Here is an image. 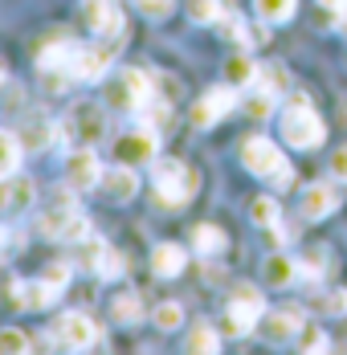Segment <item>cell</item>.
Returning a JSON list of instances; mask_svg holds the SVG:
<instances>
[{"label":"cell","mask_w":347,"mask_h":355,"mask_svg":"<svg viewBox=\"0 0 347 355\" xmlns=\"http://www.w3.org/2000/svg\"><path fill=\"white\" fill-rule=\"evenodd\" d=\"M242 164L245 172H253L257 180H270L278 192H286L290 184H294V168H290V159L278 151L274 139H266V135H249L242 143Z\"/></svg>","instance_id":"cell-1"},{"label":"cell","mask_w":347,"mask_h":355,"mask_svg":"<svg viewBox=\"0 0 347 355\" xmlns=\"http://www.w3.org/2000/svg\"><path fill=\"white\" fill-rule=\"evenodd\" d=\"M151 188H155V200L164 205V209H184L192 196H196V188H201V180L196 172L188 168V164H180V159H151Z\"/></svg>","instance_id":"cell-2"},{"label":"cell","mask_w":347,"mask_h":355,"mask_svg":"<svg viewBox=\"0 0 347 355\" xmlns=\"http://www.w3.org/2000/svg\"><path fill=\"white\" fill-rule=\"evenodd\" d=\"M282 139L290 143L294 151H314L319 143L327 139V127L319 119V110L307 103V98H294L290 107H282Z\"/></svg>","instance_id":"cell-3"},{"label":"cell","mask_w":347,"mask_h":355,"mask_svg":"<svg viewBox=\"0 0 347 355\" xmlns=\"http://www.w3.org/2000/svg\"><path fill=\"white\" fill-rule=\"evenodd\" d=\"M151 78L139 70H119L110 82H106V107H119V110H143L151 103Z\"/></svg>","instance_id":"cell-4"},{"label":"cell","mask_w":347,"mask_h":355,"mask_svg":"<svg viewBox=\"0 0 347 355\" xmlns=\"http://www.w3.org/2000/svg\"><path fill=\"white\" fill-rule=\"evenodd\" d=\"M266 315V302H262V290L257 286H233V294H229V315H225V331H233V335H249L257 322Z\"/></svg>","instance_id":"cell-5"},{"label":"cell","mask_w":347,"mask_h":355,"mask_svg":"<svg viewBox=\"0 0 347 355\" xmlns=\"http://www.w3.org/2000/svg\"><path fill=\"white\" fill-rule=\"evenodd\" d=\"M62 135L74 139L78 147H94V143H103V135H106L103 107H94V103H78V107H69V114L62 119Z\"/></svg>","instance_id":"cell-6"},{"label":"cell","mask_w":347,"mask_h":355,"mask_svg":"<svg viewBox=\"0 0 347 355\" xmlns=\"http://www.w3.org/2000/svg\"><path fill=\"white\" fill-rule=\"evenodd\" d=\"M37 229L45 233V237H53V241H86V233H90V220L78 213L74 205H53L49 213H41L37 220Z\"/></svg>","instance_id":"cell-7"},{"label":"cell","mask_w":347,"mask_h":355,"mask_svg":"<svg viewBox=\"0 0 347 355\" xmlns=\"http://www.w3.org/2000/svg\"><path fill=\"white\" fill-rule=\"evenodd\" d=\"M115 45H119V41H106V45H74V58H69V82H99V78L110 70Z\"/></svg>","instance_id":"cell-8"},{"label":"cell","mask_w":347,"mask_h":355,"mask_svg":"<svg viewBox=\"0 0 347 355\" xmlns=\"http://www.w3.org/2000/svg\"><path fill=\"white\" fill-rule=\"evenodd\" d=\"M53 335H58V347H66V352H90V347H99V327L82 311L62 315L58 327H53Z\"/></svg>","instance_id":"cell-9"},{"label":"cell","mask_w":347,"mask_h":355,"mask_svg":"<svg viewBox=\"0 0 347 355\" xmlns=\"http://www.w3.org/2000/svg\"><path fill=\"white\" fill-rule=\"evenodd\" d=\"M233 107H237V86H233V82H229V86H212V90H205V94L196 98V107H192V127L208 131V127H217Z\"/></svg>","instance_id":"cell-10"},{"label":"cell","mask_w":347,"mask_h":355,"mask_svg":"<svg viewBox=\"0 0 347 355\" xmlns=\"http://www.w3.org/2000/svg\"><path fill=\"white\" fill-rule=\"evenodd\" d=\"M82 21H86L90 33L103 37V41H115V37H123V29H127L119 0H86L82 4Z\"/></svg>","instance_id":"cell-11"},{"label":"cell","mask_w":347,"mask_h":355,"mask_svg":"<svg viewBox=\"0 0 347 355\" xmlns=\"http://www.w3.org/2000/svg\"><path fill=\"white\" fill-rule=\"evenodd\" d=\"M99 180H103V164H99L94 147H74L66 155V184L74 192H90V188H99Z\"/></svg>","instance_id":"cell-12"},{"label":"cell","mask_w":347,"mask_h":355,"mask_svg":"<svg viewBox=\"0 0 347 355\" xmlns=\"http://www.w3.org/2000/svg\"><path fill=\"white\" fill-rule=\"evenodd\" d=\"M115 155H119L123 164H151V159L160 155V131H155V127H135V131H127L123 139L115 143Z\"/></svg>","instance_id":"cell-13"},{"label":"cell","mask_w":347,"mask_h":355,"mask_svg":"<svg viewBox=\"0 0 347 355\" xmlns=\"http://www.w3.org/2000/svg\"><path fill=\"white\" fill-rule=\"evenodd\" d=\"M8 298L21 306V311H45V306H53L58 302V290L45 282V278H17V282L8 286Z\"/></svg>","instance_id":"cell-14"},{"label":"cell","mask_w":347,"mask_h":355,"mask_svg":"<svg viewBox=\"0 0 347 355\" xmlns=\"http://www.w3.org/2000/svg\"><path fill=\"white\" fill-rule=\"evenodd\" d=\"M303 322H307V315H303V306H286V311H266L262 315V331H266V339H290V335H298L303 331Z\"/></svg>","instance_id":"cell-15"},{"label":"cell","mask_w":347,"mask_h":355,"mask_svg":"<svg viewBox=\"0 0 347 355\" xmlns=\"http://www.w3.org/2000/svg\"><path fill=\"white\" fill-rule=\"evenodd\" d=\"M33 196H37V188H33V180L29 176H0V209L4 213H21V209H29L33 205Z\"/></svg>","instance_id":"cell-16"},{"label":"cell","mask_w":347,"mask_h":355,"mask_svg":"<svg viewBox=\"0 0 347 355\" xmlns=\"http://www.w3.org/2000/svg\"><path fill=\"white\" fill-rule=\"evenodd\" d=\"M106 188V196L115 200V205H127V200H135L139 192V176L127 168V164H119V168H103V180H99Z\"/></svg>","instance_id":"cell-17"},{"label":"cell","mask_w":347,"mask_h":355,"mask_svg":"<svg viewBox=\"0 0 347 355\" xmlns=\"http://www.w3.org/2000/svg\"><path fill=\"white\" fill-rule=\"evenodd\" d=\"M58 131H62V127L49 123V114H33V119L21 127L17 139H25L21 147H29V151H45V147H53V135H58Z\"/></svg>","instance_id":"cell-18"},{"label":"cell","mask_w":347,"mask_h":355,"mask_svg":"<svg viewBox=\"0 0 347 355\" xmlns=\"http://www.w3.org/2000/svg\"><path fill=\"white\" fill-rule=\"evenodd\" d=\"M335 188L331 184H311L307 192H303V216L307 220H323V216H331L335 213Z\"/></svg>","instance_id":"cell-19"},{"label":"cell","mask_w":347,"mask_h":355,"mask_svg":"<svg viewBox=\"0 0 347 355\" xmlns=\"http://www.w3.org/2000/svg\"><path fill=\"white\" fill-rule=\"evenodd\" d=\"M184 249L180 245H172V241H160V245L151 249V270L160 274V278H176L180 270H184Z\"/></svg>","instance_id":"cell-20"},{"label":"cell","mask_w":347,"mask_h":355,"mask_svg":"<svg viewBox=\"0 0 347 355\" xmlns=\"http://www.w3.org/2000/svg\"><path fill=\"white\" fill-rule=\"evenodd\" d=\"M262 278H266V286H290L294 278H298V261H290V257H266V270H262Z\"/></svg>","instance_id":"cell-21"},{"label":"cell","mask_w":347,"mask_h":355,"mask_svg":"<svg viewBox=\"0 0 347 355\" xmlns=\"http://www.w3.org/2000/svg\"><path fill=\"white\" fill-rule=\"evenodd\" d=\"M253 8H257V17H262L266 25H286V21L294 17L298 0H253Z\"/></svg>","instance_id":"cell-22"},{"label":"cell","mask_w":347,"mask_h":355,"mask_svg":"<svg viewBox=\"0 0 347 355\" xmlns=\"http://www.w3.org/2000/svg\"><path fill=\"white\" fill-rule=\"evenodd\" d=\"M110 319L123 322V327H131V322L143 319V302H139L135 290H127V294H119V298L110 302Z\"/></svg>","instance_id":"cell-23"},{"label":"cell","mask_w":347,"mask_h":355,"mask_svg":"<svg viewBox=\"0 0 347 355\" xmlns=\"http://www.w3.org/2000/svg\"><path fill=\"white\" fill-rule=\"evenodd\" d=\"M184 352L212 355V352H221V339H217V331H212L208 322H196V327H192V335L184 339Z\"/></svg>","instance_id":"cell-24"},{"label":"cell","mask_w":347,"mask_h":355,"mask_svg":"<svg viewBox=\"0 0 347 355\" xmlns=\"http://www.w3.org/2000/svg\"><path fill=\"white\" fill-rule=\"evenodd\" d=\"M225 78H229L237 90H249V86L257 82V66H253L249 58H242V53H237V58H229V62H225Z\"/></svg>","instance_id":"cell-25"},{"label":"cell","mask_w":347,"mask_h":355,"mask_svg":"<svg viewBox=\"0 0 347 355\" xmlns=\"http://www.w3.org/2000/svg\"><path fill=\"white\" fill-rule=\"evenodd\" d=\"M192 245L201 249L205 257H212V253H225V233L217 229V225H196V233H192Z\"/></svg>","instance_id":"cell-26"},{"label":"cell","mask_w":347,"mask_h":355,"mask_svg":"<svg viewBox=\"0 0 347 355\" xmlns=\"http://www.w3.org/2000/svg\"><path fill=\"white\" fill-rule=\"evenodd\" d=\"M21 139H12L8 131H0V176H12L17 172V164H21Z\"/></svg>","instance_id":"cell-27"},{"label":"cell","mask_w":347,"mask_h":355,"mask_svg":"<svg viewBox=\"0 0 347 355\" xmlns=\"http://www.w3.org/2000/svg\"><path fill=\"white\" fill-rule=\"evenodd\" d=\"M274 98H278V94H270V90H262V86H249V94H245V107H249V114H253V119H270V114H274Z\"/></svg>","instance_id":"cell-28"},{"label":"cell","mask_w":347,"mask_h":355,"mask_svg":"<svg viewBox=\"0 0 347 355\" xmlns=\"http://www.w3.org/2000/svg\"><path fill=\"white\" fill-rule=\"evenodd\" d=\"M253 86H262V90H270V94H282L286 86H290V73L282 70V66H257V82Z\"/></svg>","instance_id":"cell-29"},{"label":"cell","mask_w":347,"mask_h":355,"mask_svg":"<svg viewBox=\"0 0 347 355\" xmlns=\"http://www.w3.org/2000/svg\"><path fill=\"white\" fill-rule=\"evenodd\" d=\"M249 216H253V225H278L282 220V205H278L274 196H257L249 205Z\"/></svg>","instance_id":"cell-30"},{"label":"cell","mask_w":347,"mask_h":355,"mask_svg":"<svg viewBox=\"0 0 347 355\" xmlns=\"http://www.w3.org/2000/svg\"><path fill=\"white\" fill-rule=\"evenodd\" d=\"M94 274H99V278H106V282H110V278H123V274H127V257H123L119 249L106 245L103 257H99V270H94Z\"/></svg>","instance_id":"cell-31"},{"label":"cell","mask_w":347,"mask_h":355,"mask_svg":"<svg viewBox=\"0 0 347 355\" xmlns=\"http://www.w3.org/2000/svg\"><path fill=\"white\" fill-rule=\"evenodd\" d=\"M184 8H188V17L196 25H217L221 21V0H188Z\"/></svg>","instance_id":"cell-32"},{"label":"cell","mask_w":347,"mask_h":355,"mask_svg":"<svg viewBox=\"0 0 347 355\" xmlns=\"http://www.w3.org/2000/svg\"><path fill=\"white\" fill-rule=\"evenodd\" d=\"M151 319H155L160 331H176V327L184 322V306H180V302H160V306L151 311Z\"/></svg>","instance_id":"cell-33"},{"label":"cell","mask_w":347,"mask_h":355,"mask_svg":"<svg viewBox=\"0 0 347 355\" xmlns=\"http://www.w3.org/2000/svg\"><path fill=\"white\" fill-rule=\"evenodd\" d=\"M29 347H33V343L25 339V331H12V327H8V331H0V355H12V352H29Z\"/></svg>","instance_id":"cell-34"},{"label":"cell","mask_w":347,"mask_h":355,"mask_svg":"<svg viewBox=\"0 0 347 355\" xmlns=\"http://www.w3.org/2000/svg\"><path fill=\"white\" fill-rule=\"evenodd\" d=\"M151 82H155V86H160V94H164V103H168V107H172L176 98H180V94H184V86H180V82H176L172 73H155V78H151Z\"/></svg>","instance_id":"cell-35"},{"label":"cell","mask_w":347,"mask_h":355,"mask_svg":"<svg viewBox=\"0 0 347 355\" xmlns=\"http://www.w3.org/2000/svg\"><path fill=\"white\" fill-rule=\"evenodd\" d=\"M41 278H45V282H49L53 290H58V294H62V290H66V282H69V266H66V261H53V266L41 274Z\"/></svg>","instance_id":"cell-36"},{"label":"cell","mask_w":347,"mask_h":355,"mask_svg":"<svg viewBox=\"0 0 347 355\" xmlns=\"http://www.w3.org/2000/svg\"><path fill=\"white\" fill-rule=\"evenodd\" d=\"M327 315H347V290H331V294H323V302H319Z\"/></svg>","instance_id":"cell-37"},{"label":"cell","mask_w":347,"mask_h":355,"mask_svg":"<svg viewBox=\"0 0 347 355\" xmlns=\"http://www.w3.org/2000/svg\"><path fill=\"white\" fill-rule=\"evenodd\" d=\"M327 347H331V343H327V335H323V331H303V343H298V352H327Z\"/></svg>","instance_id":"cell-38"},{"label":"cell","mask_w":347,"mask_h":355,"mask_svg":"<svg viewBox=\"0 0 347 355\" xmlns=\"http://www.w3.org/2000/svg\"><path fill=\"white\" fill-rule=\"evenodd\" d=\"M135 4L147 12V17H155V21H164V17L172 12V0H135Z\"/></svg>","instance_id":"cell-39"},{"label":"cell","mask_w":347,"mask_h":355,"mask_svg":"<svg viewBox=\"0 0 347 355\" xmlns=\"http://www.w3.org/2000/svg\"><path fill=\"white\" fill-rule=\"evenodd\" d=\"M331 172H335V180H347V147H339L331 155Z\"/></svg>","instance_id":"cell-40"},{"label":"cell","mask_w":347,"mask_h":355,"mask_svg":"<svg viewBox=\"0 0 347 355\" xmlns=\"http://www.w3.org/2000/svg\"><path fill=\"white\" fill-rule=\"evenodd\" d=\"M319 4H323V8H344L347 0H319Z\"/></svg>","instance_id":"cell-41"},{"label":"cell","mask_w":347,"mask_h":355,"mask_svg":"<svg viewBox=\"0 0 347 355\" xmlns=\"http://www.w3.org/2000/svg\"><path fill=\"white\" fill-rule=\"evenodd\" d=\"M339 12H344V17H339V29H344V33H347V4H344V8H339Z\"/></svg>","instance_id":"cell-42"},{"label":"cell","mask_w":347,"mask_h":355,"mask_svg":"<svg viewBox=\"0 0 347 355\" xmlns=\"http://www.w3.org/2000/svg\"><path fill=\"white\" fill-rule=\"evenodd\" d=\"M0 245H4V233H0Z\"/></svg>","instance_id":"cell-43"},{"label":"cell","mask_w":347,"mask_h":355,"mask_svg":"<svg viewBox=\"0 0 347 355\" xmlns=\"http://www.w3.org/2000/svg\"><path fill=\"white\" fill-rule=\"evenodd\" d=\"M0 82H4V73H0Z\"/></svg>","instance_id":"cell-44"}]
</instances>
